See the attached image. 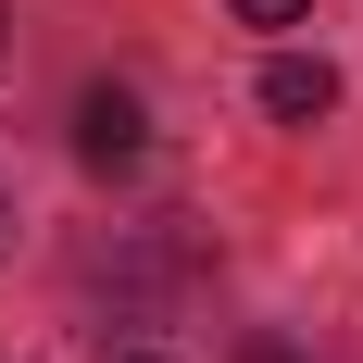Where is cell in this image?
Returning <instances> with one entry per match:
<instances>
[{
  "label": "cell",
  "mask_w": 363,
  "mask_h": 363,
  "mask_svg": "<svg viewBox=\"0 0 363 363\" xmlns=\"http://www.w3.org/2000/svg\"><path fill=\"white\" fill-rule=\"evenodd\" d=\"M125 363H163V351H125Z\"/></svg>",
  "instance_id": "5b68a950"
},
{
  "label": "cell",
  "mask_w": 363,
  "mask_h": 363,
  "mask_svg": "<svg viewBox=\"0 0 363 363\" xmlns=\"http://www.w3.org/2000/svg\"><path fill=\"white\" fill-rule=\"evenodd\" d=\"M0 26H13V0H0Z\"/></svg>",
  "instance_id": "8992f818"
},
{
  "label": "cell",
  "mask_w": 363,
  "mask_h": 363,
  "mask_svg": "<svg viewBox=\"0 0 363 363\" xmlns=\"http://www.w3.org/2000/svg\"><path fill=\"white\" fill-rule=\"evenodd\" d=\"M263 113H276V125H326V113H338V63L276 50V63H263Z\"/></svg>",
  "instance_id": "6da1fadb"
},
{
  "label": "cell",
  "mask_w": 363,
  "mask_h": 363,
  "mask_svg": "<svg viewBox=\"0 0 363 363\" xmlns=\"http://www.w3.org/2000/svg\"><path fill=\"white\" fill-rule=\"evenodd\" d=\"M313 0H238V26H301Z\"/></svg>",
  "instance_id": "3957f363"
},
{
  "label": "cell",
  "mask_w": 363,
  "mask_h": 363,
  "mask_svg": "<svg viewBox=\"0 0 363 363\" xmlns=\"http://www.w3.org/2000/svg\"><path fill=\"white\" fill-rule=\"evenodd\" d=\"M238 363H289V351H276V338H251V351H238Z\"/></svg>",
  "instance_id": "277c9868"
},
{
  "label": "cell",
  "mask_w": 363,
  "mask_h": 363,
  "mask_svg": "<svg viewBox=\"0 0 363 363\" xmlns=\"http://www.w3.org/2000/svg\"><path fill=\"white\" fill-rule=\"evenodd\" d=\"M75 150H88L101 176H113V163H138V88H113V75H101V88L75 101Z\"/></svg>",
  "instance_id": "7a4b0ae2"
}]
</instances>
